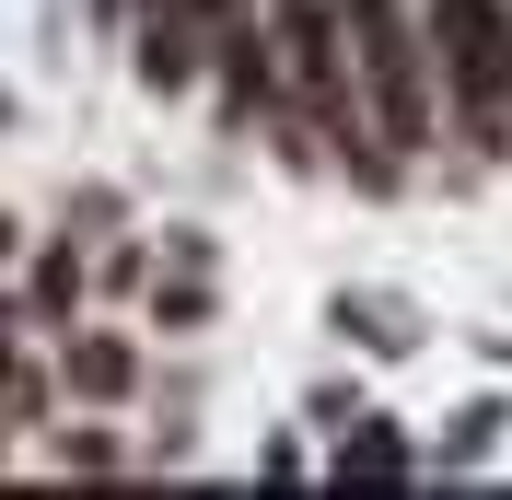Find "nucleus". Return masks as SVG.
Wrapping results in <instances>:
<instances>
[{
    "label": "nucleus",
    "instance_id": "nucleus-1",
    "mask_svg": "<svg viewBox=\"0 0 512 500\" xmlns=\"http://www.w3.org/2000/svg\"><path fill=\"white\" fill-rule=\"evenodd\" d=\"M431 59L478 128H512V0H431Z\"/></svg>",
    "mask_w": 512,
    "mask_h": 500
},
{
    "label": "nucleus",
    "instance_id": "nucleus-2",
    "mask_svg": "<svg viewBox=\"0 0 512 500\" xmlns=\"http://www.w3.org/2000/svg\"><path fill=\"white\" fill-rule=\"evenodd\" d=\"M350 94H361V117L384 140H419L431 128V59L408 47V24L384 0H361V24H350Z\"/></svg>",
    "mask_w": 512,
    "mask_h": 500
},
{
    "label": "nucleus",
    "instance_id": "nucleus-3",
    "mask_svg": "<svg viewBox=\"0 0 512 500\" xmlns=\"http://www.w3.org/2000/svg\"><path fill=\"white\" fill-rule=\"evenodd\" d=\"M70 384H82V396H128V349L117 338H82L70 349Z\"/></svg>",
    "mask_w": 512,
    "mask_h": 500
},
{
    "label": "nucleus",
    "instance_id": "nucleus-4",
    "mask_svg": "<svg viewBox=\"0 0 512 500\" xmlns=\"http://www.w3.org/2000/svg\"><path fill=\"white\" fill-rule=\"evenodd\" d=\"M0 396H24V384H12V326H0Z\"/></svg>",
    "mask_w": 512,
    "mask_h": 500
}]
</instances>
